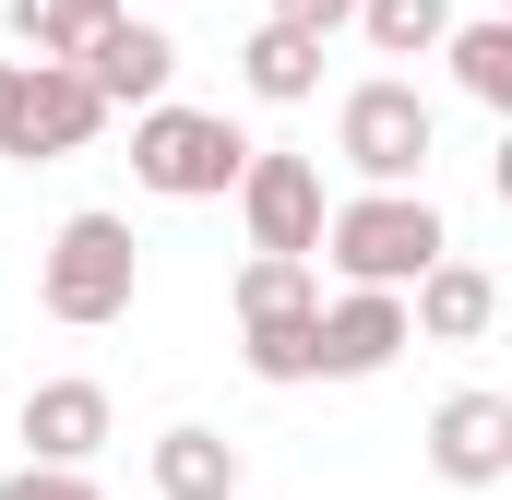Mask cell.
<instances>
[{
	"label": "cell",
	"instance_id": "cell-1",
	"mask_svg": "<svg viewBox=\"0 0 512 500\" xmlns=\"http://www.w3.org/2000/svg\"><path fill=\"white\" fill-rule=\"evenodd\" d=\"M322 262L346 286H370V298H405L429 262H453V227H441L429 191H358V203L322 215Z\"/></svg>",
	"mask_w": 512,
	"mask_h": 500
},
{
	"label": "cell",
	"instance_id": "cell-2",
	"mask_svg": "<svg viewBox=\"0 0 512 500\" xmlns=\"http://www.w3.org/2000/svg\"><path fill=\"white\" fill-rule=\"evenodd\" d=\"M239 167H251V143H239L227 108L155 96V108L131 120V179H143L155 203H215V191H239Z\"/></svg>",
	"mask_w": 512,
	"mask_h": 500
},
{
	"label": "cell",
	"instance_id": "cell-3",
	"mask_svg": "<svg viewBox=\"0 0 512 500\" xmlns=\"http://www.w3.org/2000/svg\"><path fill=\"white\" fill-rule=\"evenodd\" d=\"M131 286H143V250H131L120 215H60V239L36 250V298H48V322H72V334L120 322Z\"/></svg>",
	"mask_w": 512,
	"mask_h": 500
},
{
	"label": "cell",
	"instance_id": "cell-4",
	"mask_svg": "<svg viewBox=\"0 0 512 500\" xmlns=\"http://www.w3.org/2000/svg\"><path fill=\"white\" fill-rule=\"evenodd\" d=\"M334 155L370 179V191H417V167H429V96L417 84H358L346 96V120H334Z\"/></svg>",
	"mask_w": 512,
	"mask_h": 500
},
{
	"label": "cell",
	"instance_id": "cell-5",
	"mask_svg": "<svg viewBox=\"0 0 512 500\" xmlns=\"http://www.w3.org/2000/svg\"><path fill=\"white\" fill-rule=\"evenodd\" d=\"M239 215H251V250H274V262H310L322 250V167L310 155H262L251 143V167H239Z\"/></svg>",
	"mask_w": 512,
	"mask_h": 500
},
{
	"label": "cell",
	"instance_id": "cell-6",
	"mask_svg": "<svg viewBox=\"0 0 512 500\" xmlns=\"http://www.w3.org/2000/svg\"><path fill=\"white\" fill-rule=\"evenodd\" d=\"M108 131V108H96V84L84 72H60V60H24V96H12V155L24 167H48V155H84Z\"/></svg>",
	"mask_w": 512,
	"mask_h": 500
},
{
	"label": "cell",
	"instance_id": "cell-7",
	"mask_svg": "<svg viewBox=\"0 0 512 500\" xmlns=\"http://www.w3.org/2000/svg\"><path fill=\"white\" fill-rule=\"evenodd\" d=\"M417 334H405V298H370V286H346L322 322H310V381H370L393 370Z\"/></svg>",
	"mask_w": 512,
	"mask_h": 500
},
{
	"label": "cell",
	"instance_id": "cell-8",
	"mask_svg": "<svg viewBox=\"0 0 512 500\" xmlns=\"http://www.w3.org/2000/svg\"><path fill=\"white\" fill-rule=\"evenodd\" d=\"M429 465H441L453 489H501L512 477V393H453V405L429 417Z\"/></svg>",
	"mask_w": 512,
	"mask_h": 500
},
{
	"label": "cell",
	"instance_id": "cell-9",
	"mask_svg": "<svg viewBox=\"0 0 512 500\" xmlns=\"http://www.w3.org/2000/svg\"><path fill=\"white\" fill-rule=\"evenodd\" d=\"M72 72L96 84V108H131V120H143V108L167 96V72H179V48H167V24H143V12H120V24H108V36H96V48H84Z\"/></svg>",
	"mask_w": 512,
	"mask_h": 500
},
{
	"label": "cell",
	"instance_id": "cell-10",
	"mask_svg": "<svg viewBox=\"0 0 512 500\" xmlns=\"http://www.w3.org/2000/svg\"><path fill=\"white\" fill-rule=\"evenodd\" d=\"M108 453V381H36L24 393V465H96Z\"/></svg>",
	"mask_w": 512,
	"mask_h": 500
},
{
	"label": "cell",
	"instance_id": "cell-11",
	"mask_svg": "<svg viewBox=\"0 0 512 500\" xmlns=\"http://www.w3.org/2000/svg\"><path fill=\"white\" fill-rule=\"evenodd\" d=\"M489 322H501V274H477V262H429L405 286V334H429V346H477Z\"/></svg>",
	"mask_w": 512,
	"mask_h": 500
},
{
	"label": "cell",
	"instance_id": "cell-12",
	"mask_svg": "<svg viewBox=\"0 0 512 500\" xmlns=\"http://www.w3.org/2000/svg\"><path fill=\"white\" fill-rule=\"evenodd\" d=\"M239 441L227 429H167L155 441V500H239Z\"/></svg>",
	"mask_w": 512,
	"mask_h": 500
},
{
	"label": "cell",
	"instance_id": "cell-13",
	"mask_svg": "<svg viewBox=\"0 0 512 500\" xmlns=\"http://www.w3.org/2000/svg\"><path fill=\"white\" fill-rule=\"evenodd\" d=\"M108 24H120V0H12V36H24V60H60V72H72V60L108 36Z\"/></svg>",
	"mask_w": 512,
	"mask_h": 500
},
{
	"label": "cell",
	"instance_id": "cell-14",
	"mask_svg": "<svg viewBox=\"0 0 512 500\" xmlns=\"http://www.w3.org/2000/svg\"><path fill=\"white\" fill-rule=\"evenodd\" d=\"M239 84H251L262 108H298V96H322V48L286 36V24H262L251 48H239Z\"/></svg>",
	"mask_w": 512,
	"mask_h": 500
},
{
	"label": "cell",
	"instance_id": "cell-15",
	"mask_svg": "<svg viewBox=\"0 0 512 500\" xmlns=\"http://www.w3.org/2000/svg\"><path fill=\"white\" fill-rule=\"evenodd\" d=\"M441 60H453V84H465L477 108H512V12L453 24V36H441Z\"/></svg>",
	"mask_w": 512,
	"mask_h": 500
},
{
	"label": "cell",
	"instance_id": "cell-16",
	"mask_svg": "<svg viewBox=\"0 0 512 500\" xmlns=\"http://www.w3.org/2000/svg\"><path fill=\"white\" fill-rule=\"evenodd\" d=\"M358 36H370L382 60H429V48L453 36V0H358Z\"/></svg>",
	"mask_w": 512,
	"mask_h": 500
},
{
	"label": "cell",
	"instance_id": "cell-17",
	"mask_svg": "<svg viewBox=\"0 0 512 500\" xmlns=\"http://www.w3.org/2000/svg\"><path fill=\"white\" fill-rule=\"evenodd\" d=\"M310 322H322V310H274V322H239V334H251V346H239V358H251V381H310Z\"/></svg>",
	"mask_w": 512,
	"mask_h": 500
},
{
	"label": "cell",
	"instance_id": "cell-18",
	"mask_svg": "<svg viewBox=\"0 0 512 500\" xmlns=\"http://www.w3.org/2000/svg\"><path fill=\"white\" fill-rule=\"evenodd\" d=\"M274 310H322V286H310V262L251 250V274H239V322H274Z\"/></svg>",
	"mask_w": 512,
	"mask_h": 500
},
{
	"label": "cell",
	"instance_id": "cell-19",
	"mask_svg": "<svg viewBox=\"0 0 512 500\" xmlns=\"http://www.w3.org/2000/svg\"><path fill=\"white\" fill-rule=\"evenodd\" d=\"M0 500H108V489H96V477H72V465H12Z\"/></svg>",
	"mask_w": 512,
	"mask_h": 500
},
{
	"label": "cell",
	"instance_id": "cell-20",
	"mask_svg": "<svg viewBox=\"0 0 512 500\" xmlns=\"http://www.w3.org/2000/svg\"><path fill=\"white\" fill-rule=\"evenodd\" d=\"M262 24H286V36H310V48H322L334 24H358V0H274Z\"/></svg>",
	"mask_w": 512,
	"mask_h": 500
},
{
	"label": "cell",
	"instance_id": "cell-21",
	"mask_svg": "<svg viewBox=\"0 0 512 500\" xmlns=\"http://www.w3.org/2000/svg\"><path fill=\"white\" fill-rule=\"evenodd\" d=\"M12 96H24V60H0V155H12Z\"/></svg>",
	"mask_w": 512,
	"mask_h": 500
},
{
	"label": "cell",
	"instance_id": "cell-22",
	"mask_svg": "<svg viewBox=\"0 0 512 500\" xmlns=\"http://www.w3.org/2000/svg\"><path fill=\"white\" fill-rule=\"evenodd\" d=\"M489 12H501V0H489Z\"/></svg>",
	"mask_w": 512,
	"mask_h": 500
}]
</instances>
